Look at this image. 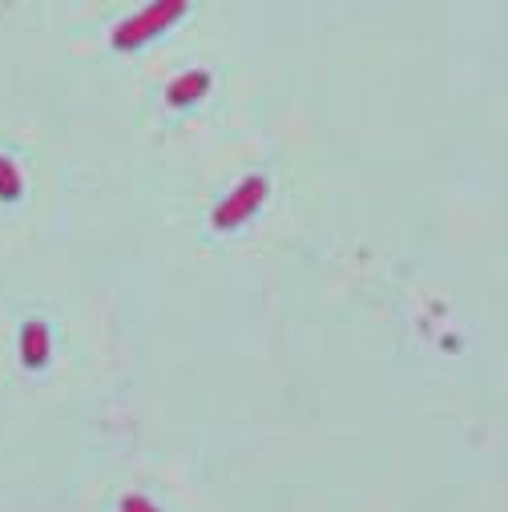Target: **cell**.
I'll list each match as a JSON object with an SVG mask.
<instances>
[{
	"label": "cell",
	"instance_id": "obj_6",
	"mask_svg": "<svg viewBox=\"0 0 508 512\" xmlns=\"http://www.w3.org/2000/svg\"><path fill=\"white\" fill-rule=\"evenodd\" d=\"M121 512H162L154 500H146V496H138V492H130V496H121Z\"/></svg>",
	"mask_w": 508,
	"mask_h": 512
},
{
	"label": "cell",
	"instance_id": "obj_2",
	"mask_svg": "<svg viewBox=\"0 0 508 512\" xmlns=\"http://www.w3.org/2000/svg\"><path fill=\"white\" fill-rule=\"evenodd\" d=\"M267 178L263 174H250V178H242L218 206H214V226L218 230H234L238 222H246L254 210H259L263 202H267Z\"/></svg>",
	"mask_w": 508,
	"mask_h": 512
},
{
	"label": "cell",
	"instance_id": "obj_3",
	"mask_svg": "<svg viewBox=\"0 0 508 512\" xmlns=\"http://www.w3.org/2000/svg\"><path fill=\"white\" fill-rule=\"evenodd\" d=\"M206 89H210V73H206V69H190V73H182V77L170 81L166 101H170V105H194Z\"/></svg>",
	"mask_w": 508,
	"mask_h": 512
},
{
	"label": "cell",
	"instance_id": "obj_5",
	"mask_svg": "<svg viewBox=\"0 0 508 512\" xmlns=\"http://www.w3.org/2000/svg\"><path fill=\"white\" fill-rule=\"evenodd\" d=\"M17 194H21V170L9 158H0V198L13 202Z\"/></svg>",
	"mask_w": 508,
	"mask_h": 512
},
{
	"label": "cell",
	"instance_id": "obj_4",
	"mask_svg": "<svg viewBox=\"0 0 508 512\" xmlns=\"http://www.w3.org/2000/svg\"><path fill=\"white\" fill-rule=\"evenodd\" d=\"M21 359H25V367H45V359H49V327L41 319L21 327Z\"/></svg>",
	"mask_w": 508,
	"mask_h": 512
},
{
	"label": "cell",
	"instance_id": "obj_1",
	"mask_svg": "<svg viewBox=\"0 0 508 512\" xmlns=\"http://www.w3.org/2000/svg\"><path fill=\"white\" fill-rule=\"evenodd\" d=\"M182 13H186L182 0H162V5H150V9L134 13L130 21H121L113 29V49H138V45H146L150 37H158L162 29H170Z\"/></svg>",
	"mask_w": 508,
	"mask_h": 512
}]
</instances>
